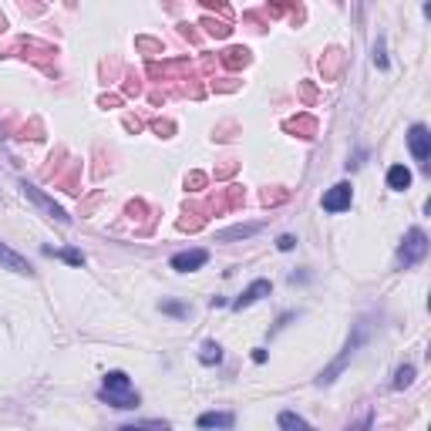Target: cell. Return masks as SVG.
<instances>
[{"label": "cell", "mask_w": 431, "mask_h": 431, "mask_svg": "<svg viewBox=\"0 0 431 431\" xmlns=\"http://www.w3.org/2000/svg\"><path fill=\"white\" fill-rule=\"evenodd\" d=\"M0 266L17 273V277H34V266L27 263V256H20L17 249H10L7 243H0Z\"/></svg>", "instance_id": "8"}, {"label": "cell", "mask_w": 431, "mask_h": 431, "mask_svg": "<svg viewBox=\"0 0 431 431\" xmlns=\"http://www.w3.org/2000/svg\"><path fill=\"white\" fill-rule=\"evenodd\" d=\"M293 246H297V240H293V236H290V233H283L280 240H277V249H283V253H290V249H293Z\"/></svg>", "instance_id": "21"}, {"label": "cell", "mask_w": 431, "mask_h": 431, "mask_svg": "<svg viewBox=\"0 0 431 431\" xmlns=\"http://www.w3.org/2000/svg\"><path fill=\"white\" fill-rule=\"evenodd\" d=\"M414 384V364H401L397 371H394V391H404V388H411Z\"/></svg>", "instance_id": "16"}, {"label": "cell", "mask_w": 431, "mask_h": 431, "mask_svg": "<svg viewBox=\"0 0 431 431\" xmlns=\"http://www.w3.org/2000/svg\"><path fill=\"white\" fill-rule=\"evenodd\" d=\"M44 256H57V260L71 263V266H85V253H81V249H54V246H44Z\"/></svg>", "instance_id": "14"}, {"label": "cell", "mask_w": 431, "mask_h": 431, "mask_svg": "<svg viewBox=\"0 0 431 431\" xmlns=\"http://www.w3.org/2000/svg\"><path fill=\"white\" fill-rule=\"evenodd\" d=\"M253 360H256V364H266V351H263V347H256V351H253Z\"/></svg>", "instance_id": "22"}, {"label": "cell", "mask_w": 431, "mask_h": 431, "mask_svg": "<svg viewBox=\"0 0 431 431\" xmlns=\"http://www.w3.org/2000/svg\"><path fill=\"white\" fill-rule=\"evenodd\" d=\"M263 226L260 223H243V226H229L223 233H216V243H236V240H249V236H256Z\"/></svg>", "instance_id": "11"}, {"label": "cell", "mask_w": 431, "mask_h": 431, "mask_svg": "<svg viewBox=\"0 0 431 431\" xmlns=\"http://www.w3.org/2000/svg\"><path fill=\"white\" fill-rule=\"evenodd\" d=\"M98 397L108 401L112 408H122V411H135L142 404V397H138V391H135V384H131V377L125 371H108L105 381H101Z\"/></svg>", "instance_id": "1"}, {"label": "cell", "mask_w": 431, "mask_h": 431, "mask_svg": "<svg viewBox=\"0 0 431 431\" xmlns=\"http://www.w3.org/2000/svg\"><path fill=\"white\" fill-rule=\"evenodd\" d=\"M408 152L414 155V162L428 172V162H431V131H428V125L418 122V125L408 129Z\"/></svg>", "instance_id": "4"}, {"label": "cell", "mask_w": 431, "mask_h": 431, "mask_svg": "<svg viewBox=\"0 0 431 431\" xmlns=\"http://www.w3.org/2000/svg\"><path fill=\"white\" fill-rule=\"evenodd\" d=\"M277 425H280L283 431H314V425H310V421H303L297 411H280Z\"/></svg>", "instance_id": "13"}, {"label": "cell", "mask_w": 431, "mask_h": 431, "mask_svg": "<svg viewBox=\"0 0 431 431\" xmlns=\"http://www.w3.org/2000/svg\"><path fill=\"white\" fill-rule=\"evenodd\" d=\"M162 314H169V317H189V307L175 300H162Z\"/></svg>", "instance_id": "19"}, {"label": "cell", "mask_w": 431, "mask_h": 431, "mask_svg": "<svg viewBox=\"0 0 431 431\" xmlns=\"http://www.w3.org/2000/svg\"><path fill=\"white\" fill-rule=\"evenodd\" d=\"M118 431H172L166 421H145V425H122Z\"/></svg>", "instance_id": "18"}, {"label": "cell", "mask_w": 431, "mask_h": 431, "mask_svg": "<svg viewBox=\"0 0 431 431\" xmlns=\"http://www.w3.org/2000/svg\"><path fill=\"white\" fill-rule=\"evenodd\" d=\"M219 360H223V347H219L216 340H206V344H203V354H199V364L212 367V364H219Z\"/></svg>", "instance_id": "15"}, {"label": "cell", "mask_w": 431, "mask_h": 431, "mask_svg": "<svg viewBox=\"0 0 431 431\" xmlns=\"http://www.w3.org/2000/svg\"><path fill=\"white\" fill-rule=\"evenodd\" d=\"M270 290H273V283L270 280H253L249 286H246L243 293L233 300V310H243V307H253L256 300H263V297H270Z\"/></svg>", "instance_id": "9"}, {"label": "cell", "mask_w": 431, "mask_h": 431, "mask_svg": "<svg viewBox=\"0 0 431 431\" xmlns=\"http://www.w3.org/2000/svg\"><path fill=\"white\" fill-rule=\"evenodd\" d=\"M428 256V236H425V229H408L404 233V240H401V246H397V266L401 270H411V266H418V263Z\"/></svg>", "instance_id": "3"}, {"label": "cell", "mask_w": 431, "mask_h": 431, "mask_svg": "<svg viewBox=\"0 0 431 431\" xmlns=\"http://www.w3.org/2000/svg\"><path fill=\"white\" fill-rule=\"evenodd\" d=\"M203 431H212V428H219V431H229L233 425H236V414L233 411H206V414H199V421H196Z\"/></svg>", "instance_id": "10"}, {"label": "cell", "mask_w": 431, "mask_h": 431, "mask_svg": "<svg viewBox=\"0 0 431 431\" xmlns=\"http://www.w3.org/2000/svg\"><path fill=\"white\" fill-rule=\"evenodd\" d=\"M367 334H371V323H367V320H360V323L354 327V337H351L347 344H344L340 357L334 360V364H330V367H327V371H320V377H317V384H320V388H327V384H334V381H337V374L344 371V367H347V360H351V357L357 354V347H360V344L367 340Z\"/></svg>", "instance_id": "2"}, {"label": "cell", "mask_w": 431, "mask_h": 431, "mask_svg": "<svg viewBox=\"0 0 431 431\" xmlns=\"http://www.w3.org/2000/svg\"><path fill=\"white\" fill-rule=\"evenodd\" d=\"M223 61L229 64V68H240V64L249 61V51H246V48H229V51L223 54Z\"/></svg>", "instance_id": "17"}, {"label": "cell", "mask_w": 431, "mask_h": 431, "mask_svg": "<svg viewBox=\"0 0 431 431\" xmlns=\"http://www.w3.org/2000/svg\"><path fill=\"white\" fill-rule=\"evenodd\" d=\"M408 186H411V169H408V166H391V169H388V189L404 192Z\"/></svg>", "instance_id": "12"}, {"label": "cell", "mask_w": 431, "mask_h": 431, "mask_svg": "<svg viewBox=\"0 0 431 431\" xmlns=\"http://www.w3.org/2000/svg\"><path fill=\"white\" fill-rule=\"evenodd\" d=\"M20 192H24V196H27V199H31V203H34L38 209H44V212H48L51 219H57V223H64V226L71 223V216H68L64 209L57 206V203L51 199V196H44V192H41L38 186H31V182H20Z\"/></svg>", "instance_id": "5"}, {"label": "cell", "mask_w": 431, "mask_h": 431, "mask_svg": "<svg viewBox=\"0 0 431 431\" xmlns=\"http://www.w3.org/2000/svg\"><path fill=\"white\" fill-rule=\"evenodd\" d=\"M351 203H354V189H351V182L330 186L327 192H323V199H320L323 212H344V209H351Z\"/></svg>", "instance_id": "6"}, {"label": "cell", "mask_w": 431, "mask_h": 431, "mask_svg": "<svg viewBox=\"0 0 431 431\" xmlns=\"http://www.w3.org/2000/svg\"><path fill=\"white\" fill-rule=\"evenodd\" d=\"M374 64L381 71H388V57H384V41H377L374 44Z\"/></svg>", "instance_id": "20"}, {"label": "cell", "mask_w": 431, "mask_h": 431, "mask_svg": "<svg viewBox=\"0 0 431 431\" xmlns=\"http://www.w3.org/2000/svg\"><path fill=\"white\" fill-rule=\"evenodd\" d=\"M206 263H209L206 249H182V253H175L169 260V266L175 273H196V270H203Z\"/></svg>", "instance_id": "7"}]
</instances>
